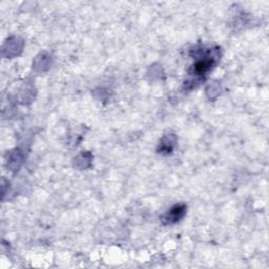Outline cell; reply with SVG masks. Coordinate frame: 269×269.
<instances>
[{
    "instance_id": "1",
    "label": "cell",
    "mask_w": 269,
    "mask_h": 269,
    "mask_svg": "<svg viewBox=\"0 0 269 269\" xmlns=\"http://www.w3.org/2000/svg\"><path fill=\"white\" fill-rule=\"evenodd\" d=\"M186 214V206L184 204H178L173 206V208L165 214L162 218L164 224H174L182 220V218Z\"/></svg>"
}]
</instances>
